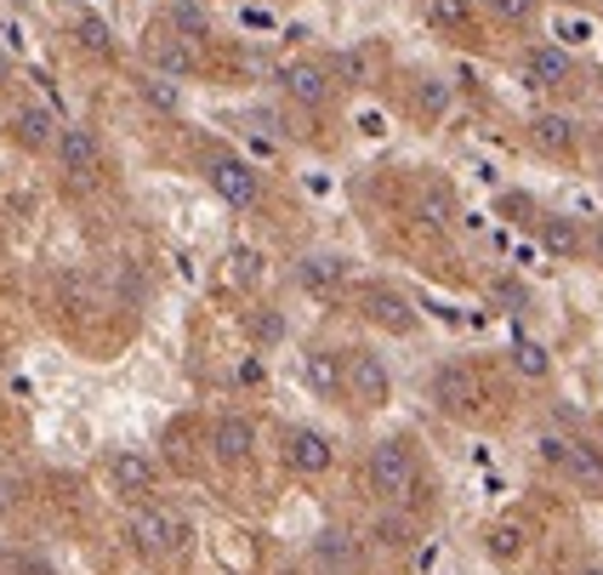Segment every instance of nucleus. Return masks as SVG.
<instances>
[{
	"label": "nucleus",
	"instance_id": "obj_31",
	"mask_svg": "<svg viewBox=\"0 0 603 575\" xmlns=\"http://www.w3.org/2000/svg\"><path fill=\"white\" fill-rule=\"evenodd\" d=\"M250 337H257V342H268V347H273V342L285 337V319L273 314V308H268V314H250Z\"/></svg>",
	"mask_w": 603,
	"mask_h": 575
},
{
	"label": "nucleus",
	"instance_id": "obj_15",
	"mask_svg": "<svg viewBox=\"0 0 603 575\" xmlns=\"http://www.w3.org/2000/svg\"><path fill=\"white\" fill-rule=\"evenodd\" d=\"M530 143L541 148V155H552V160H569V155H575V143H581V132H575V120H569V114L541 109V114L530 120Z\"/></svg>",
	"mask_w": 603,
	"mask_h": 575
},
{
	"label": "nucleus",
	"instance_id": "obj_17",
	"mask_svg": "<svg viewBox=\"0 0 603 575\" xmlns=\"http://www.w3.org/2000/svg\"><path fill=\"white\" fill-rule=\"evenodd\" d=\"M518 69H524V81H530L536 91H552V86H564V81H569V58H564V46H530Z\"/></svg>",
	"mask_w": 603,
	"mask_h": 575
},
{
	"label": "nucleus",
	"instance_id": "obj_8",
	"mask_svg": "<svg viewBox=\"0 0 603 575\" xmlns=\"http://www.w3.org/2000/svg\"><path fill=\"white\" fill-rule=\"evenodd\" d=\"M211 456L222 467H245L250 456H257V421H250L245 411H229L211 421Z\"/></svg>",
	"mask_w": 603,
	"mask_h": 575
},
{
	"label": "nucleus",
	"instance_id": "obj_22",
	"mask_svg": "<svg viewBox=\"0 0 603 575\" xmlns=\"http://www.w3.org/2000/svg\"><path fill=\"white\" fill-rule=\"evenodd\" d=\"M513 370H518V377H530V382H546L552 377V354L536 337H518L513 342Z\"/></svg>",
	"mask_w": 603,
	"mask_h": 575
},
{
	"label": "nucleus",
	"instance_id": "obj_30",
	"mask_svg": "<svg viewBox=\"0 0 603 575\" xmlns=\"http://www.w3.org/2000/svg\"><path fill=\"white\" fill-rule=\"evenodd\" d=\"M490 12H495L501 23H513V29H524V23L536 17V0H490Z\"/></svg>",
	"mask_w": 603,
	"mask_h": 575
},
{
	"label": "nucleus",
	"instance_id": "obj_27",
	"mask_svg": "<svg viewBox=\"0 0 603 575\" xmlns=\"http://www.w3.org/2000/svg\"><path fill=\"white\" fill-rule=\"evenodd\" d=\"M74 40H81V52H91V58H114V35H109L103 17H81L74 23Z\"/></svg>",
	"mask_w": 603,
	"mask_h": 575
},
{
	"label": "nucleus",
	"instance_id": "obj_1",
	"mask_svg": "<svg viewBox=\"0 0 603 575\" xmlns=\"http://www.w3.org/2000/svg\"><path fill=\"white\" fill-rule=\"evenodd\" d=\"M365 485L376 502H387V507H405L416 485H421V462H416V450L410 439H382L370 450V462H365Z\"/></svg>",
	"mask_w": 603,
	"mask_h": 575
},
{
	"label": "nucleus",
	"instance_id": "obj_5",
	"mask_svg": "<svg viewBox=\"0 0 603 575\" xmlns=\"http://www.w3.org/2000/svg\"><path fill=\"white\" fill-rule=\"evenodd\" d=\"M206 183H211V194L222 199V206H234V211H250L262 199L257 166H245L239 155H211L206 160Z\"/></svg>",
	"mask_w": 603,
	"mask_h": 575
},
{
	"label": "nucleus",
	"instance_id": "obj_35",
	"mask_svg": "<svg viewBox=\"0 0 603 575\" xmlns=\"http://www.w3.org/2000/svg\"><path fill=\"white\" fill-rule=\"evenodd\" d=\"M575 575H603V564H587V570H575Z\"/></svg>",
	"mask_w": 603,
	"mask_h": 575
},
{
	"label": "nucleus",
	"instance_id": "obj_28",
	"mask_svg": "<svg viewBox=\"0 0 603 575\" xmlns=\"http://www.w3.org/2000/svg\"><path fill=\"white\" fill-rule=\"evenodd\" d=\"M427 17L439 23V29H472V7L467 0H421Z\"/></svg>",
	"mask_w": 603,
	"mask_h": 575
},
{
	"label": "nucleus",
	"instance_id": "obj_3",
	"mask_svg": "<svg viewBox=\"0 0 603 575\" xmlns=\"http://www.w3.org/2000/svg\"><path fill=\"white\" fill-rule=\"evenodd\" d=\"M541 456L558 467L569 485H581L587 496H603V444H598V439H564V433H546V439H541Z\"/></svg>",
	"mask_w": 603,
	"mask_h": 575
},
{
	"label": "nucleus",
	"instance_id": "obj_24",
	"mask_svg": "<svg viewBox=\"0 0 603 575\" xmlns=\"http://www.w3.org/2000/svg\"><path fill=\"white\" fill-rule=\"evenodd\" d=\"M171 29L188 35V40H206L211 35V12L199 0H171Z\"/></svg>",
	"mask_w": 603,
	"mask_h": 575
},
{
	"label": "nucleus",
	"instance_id": "obj_19",
	"mask_svg": "<svg viewBox=\"0 0 603 575\" xmlns=\"http://www.w3.org/2000/svg\"><path fill=\"white\" fill-rule=\"evenodd\" d=\"M137 97H143L155 114H165V120L183 114V86L171 81V74H160V69H143V74H137Z\"/></svg>",
	"mask_w": 603,
	"mask_h": 575
},
{
	"label": "nucleus",
	"instance_id": "obj_11",
	"mask_svg": "<svg viewBox=\"0 0 603 575\" xmlns=\"http://www.w3.org/2000/svg\"><path fill=\"white\" fill-rule=\"evenodd\" d=\"M280 86H285V97L296 109H324V103H331V91H336V81H331V69H324V63H285Z\"/></svg>",
	"mask_w": 603,
	"mask_h": 575
},
{
	"label": "nucleus",
	"instance_id": "obj_7",
	"mask_svg": "<svg viewBox=\"0 0 603 575\" xmlns=\"http://www.w3.org/2000/svg\"><path fill=\"white\" fill-rule=\"evenodd\" d=\"M285 467L296 473V479H324V473L336 467V444L319 428H291L285 433Z\"/></svg>",
	"mask_w": 603,
	"mask_h": 575
},
{
	"label": "nucleus",
	"instance_id": "obj_14",
	"mask_svg": "<svg viewBox=\"0 0 603 575\" xmlns=\"http://www.w3.org/2000/svg\"><path fill=\"white\" fill-rule=\"evenodd\" d=\"M12 143L29 148V155H46V148H58V114L40 109V103H23L12 109Z\"/></svg>",
	"mask_w": 603,
	"mask_h": 575
},
{
	"label": "nucleus",
	"instance_id": "obj_21",
	"mask_svg": "<svg viewBox=\"0 0 603 575\" xmlns=\"http://www.w3.org/2000/svg\"><path fill=\"white\" fill-rule=\"evenodd\" d=\"M313 564H319L324 575H347V570H354V541H347V530H319Z\"/></svg>",
	"mask_w": 603,
	"mask_h": 575
},
{
	"label": "nucleus",
	"instance_id": "obj_16",
	"mask_svg": "<svg viewBox=\"0 0 603 575\" xmlns=\"http://www.w3.org/2000/svg\"><path fill=\"white\" fill-rule=\"evenodd\" d=\"M536 234H541V252H546L552 262H575V257L587 252V234L575 229V217H541Z\"/></svg>",
	"mask_w": 603,
	"mask_h": 575
},
{
	"label": "nucleus",
	"instance_id": "obj_20",
	"mask_svg": "<svg viewBox=\"0 0 603 575\" xmlns=\"http://www.w3.org/2000/svg\"><path fill=\"white\" fill-rule=\"evenodd\" d=\"M342 280H347V262L331 257V252H308V257L296 262V285L302 291H319L324 296V291H336Z\"/></svg>",
	"mask_w": 603,
	"mask_h": 575
},
{
	"label": "nucleus",
	"instance_id": "obj_10",
	"mask_svg": "<svg viewBox=\"0 0 603 575\" xmlns=\"http://www.w3.org/2000/svg\"><path fill=\"white\" fill-rule=\"evenodd\" d=\"M58 166L69 183H91L97 166H103V148H97V137L86 126H63L58 132Z\"/></svg>",
	"mask_w": 603,
	"mask_h": 575
},
{
	"label": "nucleus",
	"instance_id": "obj_6",
	"mask_svg": "<svg viewBox=\"0 0 603 575\" xmlns=\"http://www.w3.org/2000/svg\"><path fill=\"white\" fill-rule=\"evenodd\" d=\"M427 399H433L444 416H472L484 393H479V377H472L467 365H439L433 382H427Z\"/></svg>",
	"mask_w": 603,
	"mask_h": 575
},
{
	"label": "nucleus",
	"instance_id": "obj_13",
	"mask_svg": "<svg viewBox=\"0 0 603 575\" xmlns=\"http://www.w3.org/2000/svg\"><path fill=\"white\" fill-rule=\"evenodd\" d=\"M148 69H160L171 74V81H199V46L188 35H160V40H148Z\"/></svg>",
	"mask_w": 603,
	"mask_h": 575
},
{
	"label": "nucleus",
	"instance_id": "obj_23",
	"mask_svg": "<svg viewBox=\"0 0 603 575\" xmlns=\"http://www.w3.org/2000/svg\"><path fill=\"white\" fill-rule=\"evenodd\" d=\"M484 547L501 559V564H513V559H524V547H530V536H524V524H513V518H501V524H490V536H484Z\"/></svg>",
	"mask_w": 603,
	"mask_h": 575
},
{
	"label": "nucleus",
	"instance_id": "obj_2",
	"mask_svg": "<svg viewBox=\"0 0 603 575\" xmlns=\"http://www.w3.org/2000/svg\"><path fill=\"white\" fill-rule=\"evenodd\" d=\"M125 536H132V547L143 559H183L194 547V524L183 513H171V507L143 502V507H132V518H125Z\"/></svg>",
	"mask_w": 603,
	"mask_h": 575
},
{
	"label": "nucleus",
	"instance_id": "obj_12",
	"mask_svg": "<svg viewBox=\"0 0 603 575\" xmlns=\"http://www.w3.org/2000/svg\"><path fill=\"white\" fill-rule=\"evenodd\" d=\"M109 485L120 496H137V502H148V496L160 490V467L143 456V450H114L109 456Z\"/></svg>",
	"mask_w": 603,
	"mask_h": 575
},
{
	"label": "nucleus",
	"instance_id": "obj_34",
	"mask_svg": "<svg viewBox=\"0 0 603 575\" xmlns=\"http://www.w3.org/2000/svg\"><path fill=\"white\" fill-rule=\"evenodd\" d=\"M587 245H592V262L603 268V222H598V229H592V240H587Z\"/></svg>",
	"mask_w": 603,
	"mask_h": 575
},
{
	"label": "nucleus",
	"instance_id": "obj_26",
	"mask_svg": "<svg viewBox=\"0 0 603 575\" xmlns=\"http://www.w3.org/2000/svg\"><path fill=\"white\" fill-rule=\"evenodd\" d=\"M376 541L393 547V553H405V547L416 541V524H410L405 513H398V507H387L382 518H376Z\"/></svg>",
	"mask_w": 603,
	"mask_h": 575
},
{
	"label": "nucleus",
	"instance_id": "obj_9",
	"mask_svg": "<svg viewBox=\"0 0 603 575\" xmlns=\"http://www.w3.org/2000/svg\"><path fill=\"white\" fill-rule=\"evenodd\" d=\"M359 308H365L370 325H382V331H393V337L416 331L410 296H405V291H393V285H365V291H359Z\"/></svg>",
	"mask_w": 603,
	"mask_h": 575
},
{
	"label": "nucleus",
	"instance_id": "obj_4",
	"mask_svg": "<svg viewBox=\"0 0 603 575\" xmlns=\"http://www.w3.org/2000/svg\"><path fill=\"white\" fill-rule=\"evenodd\" d=\"M342 399H354L359 411H382L393 399V377L382 354H370V347H347L342 354Z\"/></svg>",
	"mask_w": 603,
	"mask_h": 575
},
{
	"label": "nucleus",
	"instance_id": "obj_25",
	"mask_svg": "<svg viewBox=\"0 0 603 575\" xmlns=\"http://www.w3.org/2000/svg\"><path fill=\"white\" fill-rule=\"evenodd\" d=\"M416 211H421V222L427 229H450L456 222V199H450V188H421V199H416Z\"/></svg>",
	"mask_w": 603,
	"mask_h": 575
},
{
	"label": "nucleus",
	"instance_id": "obj_18",
	"mask_svg": "<svg viewBox=\"0 0 603 575\" xmlns=\"http://www.w3.org/2000/svg\"><path fill=\"white\" fill-rule=\"evenodd\" d=\"M302 382H308L319 399H342V354H336V347H308V359H302Z\"/></svg>",
	"mask_w": 603,
	"mask_h": 575
},
{
	"label": "nucleus",
	"instance_id": "obj_36",
	"mask_svg": "<svg viewBox=\"0 0 603 575\" xmlns=\"http://www.w3.org/2000/svg\"><path fill=\"white\" fill-rule=\"evenodd\" d=\"M598 444H603V421H598Z\"/></svg>",
	"mask_w": 603,
	"mask_h": 575
},
{
	"label": "nucleus",
	"instance_id": "obj_32",
	"mask_svg": "<svg viewBox=\"0 0 603 575\" xmlns=\"http://www.w3.org/2000/svg\"><path fill=\"white\" fill-rule=\"evenodd\" d=\"M421 109L427 114H444L450 109V86L444 81H421Z\"/></svg>",
	"mask_w": 603,
	"mask_h": 575
},
{
	"label": "nucleus",
	"instance_id": "obj_29",
	"mask_svg": "<svg viewBox=\"0 0 603 575\" xmlns=\"http://www.w3.org/2000/svg\"><path fill=\"white\" fill-rule=\"evenodd\" d=\"M324 69H331V81H342V86H365L370 81V58L365 52H336Z\"/></svg>",
	"mask_w": 603,
	"mask_h": 575
},
{
	"label": "nucleus",
	"instance_id": "obj_33",
	"mask_svg": "<svg viewBox=\"0 0 603 575\" xmlns=\"http://www.w3.org/2000/svg\"><path fill=\"white\" fill-rule=\"evenodd\" d=\"M239 382H245V388H257V382H262V365H257V359H245V365H239Z\"/></svg>",
	"mask_w": 603,
	"mask_h": 575
}]
</instances>
